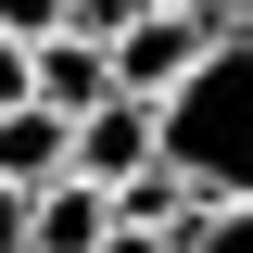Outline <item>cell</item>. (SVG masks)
Segmentation results:
<instances>
[{"mask_svg":"<svg viewBox=\"0 0 253 253\" xmlns=\"http://www.w3.org/2000/svg\"><path fill=\"white\" fill-rule=\"evenodd\" d=\"M228 13H253V0H228Z\"/></svg>","mask_w":253,"mask_h":253,"instance_id":"14","label":"cell"},{"mask_svg":"<svg viewBox=\"0 0 253 253\" xmlns=\"http://www.w3.org/2000/svg\"><path fill=\"white\" fill-rule=\"evenodd\" d=\"M114 190H101V177H51V190H38V253H101V241H114Z\"/></svg>","mask_w":253,"mask_h":253,"instance_id":"6","label":"cell"},{"mask_svg":"<svg viewBox=\"0 0 253 253\" xmlns=\"http://www.w3.org/2000/svg\"><path fill=\"white\" fill-rule=\"evenodd\" d=\"M165 165L203 203H253V13L165 89Z\"/></svg>","mask_w":253,"mask_h":253,"instance_id":"1","label":"cell"},{"mask_svg":"<svg viewBox=\"0 0 253 253\" xmlns=\"http://www.w3.org/2000/svg\"><path fill=\"white\" fill-rule=\"evenodd\" d=\"M101 253H177V241H152V228H114V241H101Z\"/></svg>","mask_w":253,"mask_h":253,"instance_id":"12","label":"cell"},{"mask_svg":"<svg viewBox=\"0 0 253 253\" xmlns=\"http://www.w3.org/2000/svg\"><path fill=\"white\" fill-rule=\"evenodd\" d=\"M177 253H253V203H203L177 228Z\"/></svg>","mask_w":253,"mask_h":253,"instance_id":"7","label":"cell"},{"mask_svg":"<svg viewBox=\"0 0 253 253\" xmlns=\"http://www.w3.org/2000/svg\"><path fill=\"white\" fill-rule=\"evenodd\" d=\"M13 101H38V38L0 26V114H13Z\"/></svg>","mask_w":253,"mask_h":253,"instance_id":"9","label":"cell"},{"mask_svg":"<svg viewBox=\"0 0 253 253\" xmlns=\"http://www.w3.org/2000/svg\"><path fill=\"white\" fill-rule=\"evenodd\" d=\"M228 26H241L228 0H190V13H139V26L114 38V76H126V89H139V101H165V89H177V76H190V63H203V51H215Z\"/></svg>","mask_w":253,"mask_h":253,"instance_id":"2","label":"cell"},{"mask_svg":"<svg viewBox=\"0 0 253 253\" xmlns=\"http://www.w3.org/2000/svg\"><path fill=\"white\" fill-rule=\"evenodd\" d=\"M0 26H13V38H51V26H63V0H0Z\"/></svg>","mask_w":253,"mask_h":253,"instance_id":"11","label":"cell"},{"mask_svg":"<svg viewBox=\"0 0 253 253\" xmlns=\"http://www.w3.org/2000/svg\"><path fill=\"white\" fill-rule=\"evenodd\" d=\"M0 177H13V190L76 177V114H51V101H13V114H0Z\"/></svg>","mask_w":253,"mask_h":253,"instance_id":"4","label":"cell"},{"mask_svg":"<svg viewBox=\"0 0 253 253\" xmlns=\"http://www.w3.org/2000/svg\"><path fill=\"white\" fill-rule=\"evenodd\" d=\"M165 165V101H139V89H114L101 114H76V177H101V190H126V177H152Z\"/></svg>","mask_w":253,"mask_h":253,"instance_id":"3","label":"cell"},{"mask_svg":"<svg viewBox=\"0 0 253 253\" xmlns=\"http://www.w3.org/2000/svg\"><path fill=\"white\" fill-rule=\"evenodd\" d=\"M139 13H152V0H63V26H76V38H101V51H114Z\"/></svg>","mask_w":253,"mask_h":253,"instance_id":"8","label":"cell"},{"mask_svg":"<svg viewBox=\"0 0 253 253\" xmlns=\"http://www.w3.org/2000/svg\"><path fill=\"white\" fill-rule=\"evenodd\" d=\"M0 253H38V190L0 177Z\"/></svg>","mask_w":253,"mask_h":253,"instance_id":"10","label":"cell"},{"mask_svg":"<svg viewBox=\"0 0 253 253\" xmlns=\"http://www.w3.org/2000/svg\"><path fill=\"white\" fill-rule=\"evenodd\" d=\"M114 89H126V76H114V51H101V38H76V26L38 38V101H51V114H101Z\"/></svg>","mask_w":253,"mask_h":253,"instance_id":"5","label":"cell"},{"mask_svg":"<svg viewBox=\"0 0 253 253\" xmlns=\"http://www.w3.org/2000/svg\"><path fill=\"white\" fill-rule=\"evenodd\" d=\"M152 13H190V0H152Z\"/></svg>","mask_w":253,"mask_h":253,"instance_id":"13","label":"cell"}]
</instances>
